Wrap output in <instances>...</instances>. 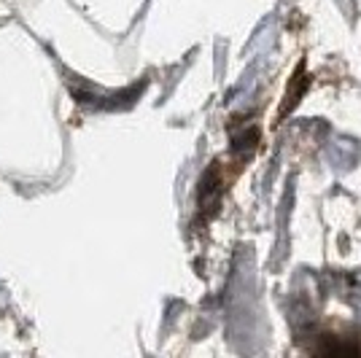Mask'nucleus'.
I'll return each instance as SVG.
<instances>
[{
  "instance_id": "nucleus-1",
  "label": "nucleus",
  "mask_w": 361,
  "mask_h": 358,
  "mask_svg": "<svg viewBox=\"0 0 361 358\" xmlns=\"http://www.w3.org/2000/svg\"><path fill=\"white\" fill-rule=\"evenodd\" d=\"M324 353L326 356H361V347L359 345L331 342V345H324Z\"/></svg>"
}]
</instances>
